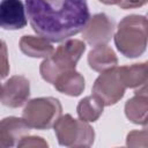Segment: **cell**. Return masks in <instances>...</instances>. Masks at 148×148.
I'll use <instances>...</instances> for the list:
<instances>
[{
    "label": "cell",
    "instance_id": "obj_9",
    "mask_svg": "<svg viewBox=\"0 0 148 148\" xmlns=\"http://www.w3.org/2000/svg\"><path fill=\"white\" fill-rule=\"evenodd\" d=\"M27 23L25 7L21 0L0 1V28L5 30H20Z\"/></svg>",
    "mask_w": 148,
    "mask_h": 148
},
{
    "label": "cell",
    "instance_id": "obj_16",
    "mask_svg": "<svg viewBox=\"0 0 148 148\" xmlns=\"http://www.w3.org/2000/svg\"><path fill=\"white\" fill-rule=\"evenodd\" d=\"M103 102L97 96L91 95L82 98L76 106V112L81 120L87 123H94L101 117V114L103 113Z\"/></svg>",
    "mask_w": 148,
    "mask_h": 148
},
{
    "label": "cell",
    "instance_id": "obj_8",
    "mask_svg": "<svg viewBox=\"0 0 148 148\" xmlns=\"http://www.w3.org/2000/svg\"><path fill=\"white\" fill-rule=\"evenodd\" d=\"M30 96V82L23 75L9 77L0 89V102L8 108L22 106Z\"/></svg>",
    "mask_w": 148,
    "mask_h": 148
},
{
    "label": "cell",
    "instance_id": "obj_6",
    "mask_svg": "<svg viewBox=\"0 0 148 148\" xmlns=\"http://www.w3.org/2000/svg\"><path fill=\"white\" fill-rule=\"evenodd\" d=\"M125 89L126 87L119 76L117 66L102 72L92 86L94 95L97 96L106 106H111L119 102L125 94Z\"/></svg>",
    "mask_w": 148,
    "mask_h": 148
},
{
    "label": "cell",
    "instance_id": "obj_17",
    "mask_svg": "<svg viewBox=\"0 0 148 148\" xmlns=\"http://www.w3.org/2000/svg\"><path fill=\"white\" fill-rule=\"evenodd\" d=\"M148 132L147 130L142 131H132L127 134L126 145L128 147H147L148 145Z\"/></svg>",
    "mask_w": 148,
    "mask_h": 148
},
{
    "label": "cell",
    "instance_id": "obj_19",
    "mask_svg": "<svg viewBox=\"0 0 148 148\" xmlns=\"http://www.w3.org/2000/svg\"><path fill=\"white\" fill-rule=\"evenodd\" d=\"M17 147L22 148V147H34V148H46L49 145L47 142L40 138V136H29V135H25L23 136L16 145Z\"/></svg>",
    "mask_w": 148,
    "mask_h": 148
},
{
    "label": "cell",
    "instance_id": "obj_5",
    "mask_svg": "<svg viewBox=\"0 0 148 148\" xmlns=\"http://www.w3.org/2000/svg\"><path fill=\"white\" fill-rule=\"evenodd\" d=\"M53 127L60 146L90 147L94 143V128L87 121L75 119L68 113L60 116Z\"/></svg>",
    "mask_w": 148,
    "mask_h": 148
},
{
    "label": "cell",
    "instance_id": "obj_21",
    "mask_svg": "<svg viewBox=\"0 0 148 148\" xmlns=\"http://www.w3.org/2000/svg\"><path fill=\"white\" fill-rule=\"evenodd\" d=\"M101 1L102 3H105V5H118L119 0H98Z\"/></svg>",
    "mask_w": 148,
    "mask_h": 148
},
{
    "label": "cell",
    "instance_id": "obj_14",
    "mask_svg": "<svg viewBox=\"0 0 148 148\" xmlns=\"http://www.w3.org/2000/svg\"><path fill=\"white\" fill-rule=\"evenodd\" d=\"M88 64L92 71L102 73L116 67L118 65V58L110 46L98 45L88 53Z\"/></svg>",
    "mask_w": 148,
    "mask_h": 148
},
{
    "label": "cell",
    "instance_id": "obj_15",
    "mask_svg": "<svg viewBox=\"0 0 148 148\" xmlns=\"http://www.w3.org/2000/svg\"><path fill=\"white\" fill-rule=\"evenodd\" d=\"M118 71L119 76L126 88H140L147 83V62L121 66L118 67Z\"/></svg>",
    "mask_w": 148,
    "mask_h": 148
},
{
    "label": "cell",
    "instance_id": "obj_10",
    "mask_svg": "<svg viewBox=\"0 0 148 148\" xmlns=\"http://www.w3.org/2000/svg\"><path fill=\"white\" fill-rule=\"evenodd\" d=\"M30 126L23 118L6 117L0 120V148L16 146L30 132Z\"/></svg>",
    "mask_w": 148,
    "mask_h": 148
},
{
    "label": "cell",
    "instance_id": "obj_4",
    "mask_svg": "<svg viewBox=\"0 0 148 148\" xmlns=\"http://www.w3.org/2000/svg\"><path fill=\"white\" fill-rule=\"evenodd\" d=\"M62 113V106L58 98L38 97L28 101L23 109L22 118L31 128L49 130L54 126Z\"/></svg>",
    "mask_w": 148,
    "mask_h": 148
},
{
    "label": "cell",
    "instance_id": "obj_22",
    "mask_svg": "<svg viewBox=\"0 0 148 148\" xmlns=\"http://www.w3.org/2000/svg\"><path fill=\"white\" fill-rule=\"evenodd\" d=\"M0 89H1V86H0Z\"/></svg>",
    "mask_w": 148,
    "mask_h": 148
},
{
    "label": "cell",
    "instance_id": "obj_2",
    "mask_svg": "<svg viewBox=\"0 0 148 148\" xmlns=\"http://www.w3.org/2000/svg\"><path fill=\"white\" fill-rule=\"evenodd\" d=\"M118 51L126 58L140 57L147 47V18L143 15H127L118 24L113 36Z\"/></svg>",
    "mask_w": 148,
    "mask_h": 148
},
{
    "label": "cell",
    "instance_id": "obj_11",
    "mask_svg": "<svg viewBox=\"0 0 148 148\" xmlns=\"http://www.w3.org/2000/svg\"><path fill=\"white\" fill-rule=\"evenodd\" d=\"M135 95L130 98L125 104V114L128 120L138 125H147L148 114V98L147 86L140 87L134 91Z\"/></svg>",
    "mask_w": 148,
    "mask_h": 148
},
{
    "label": "cell",
    "instance_id": "obj_13",
    "mask_svg": "<svg viewBox=\"0 0 148 148\" xmlns=\"http://www.w3.org/2000/svg\"><path fill=\"white\" fill-rule=\"evenodd\" d=\"M52 84L59 92L74 97L81 95L86 87L84 77L75 69L59 74Z\"/></svg>",
    "mask_w": 148,
    "mask_h": 148
},
{
    "label": "cell",
    "instance_id": "obj_18",
    "mask_svg": "<svg viewBox=\"0 0 148 148\" xmlns=\"http://www.w3.org/2000/svg\"><path fill=\"white\" fill-rule=\"evenodd\" d=\"M9 61H8V51L6 43L0 39V80L5 79L9 74Z\"/></svg>",
    "mask_w": 148,
    "mask_h": 148
},
{
    "label": "cell",
    "instance_id": "obj_20",
    "mask_svg": "<svg viewBox=\"0 0 148 148\" xmlns=\"http://www.w3.org/2000/svg\"><path fill=\"white\" fill-rule=\"evenodd\" d=\"M148 0H119L118 6L121 9H132V8H139L147 3Z\"/></svg>",
    "mask_w": 148,
    "mask_h": 148
},
{
    "label": "cell",
    "instance_id": "obj_1",
    "mask_svg": "<svg viewBox=\"0 0 148 148\" xmlns=\"http://www.w3.org/2000/svg\"><path fill=\"white\" fill-rule=\"evenodd\" d=\"M32 30L53 43L69 39L90 18L87 0H25Z\"/></svg>",
    "mask_w": 148,
    "mask_h": 148
},
{
    "label": "cell",
    "instance_id": "obj_12",
    "mask_svg": "<svg viewBox=\"0 0 148 148\" xmlns=\"http://www.w3.org/2000/svg\"><path fill=\"white\" fill-rule=\"evenodd\" d=\"M18 45L22 53L31 58L45 59L49 58L54 51V47L51 44V42L42 36L37 37L31 35H24L21 37Z\"/></svg>",
    "mask_w": 148,
    "mask_h": 148
},
{
    "label": "cell",
    "instance_id": "obj_7",
    "mask_svg": "<svg viewBox=\"0 0 148 148\" xmlns=\"http://www.w3.org/2000/svg\"><path fill=\"white\" fill-rule=\"evenodd\" d=\"M113 34L114 23L104 13H98L90 16L82 30L83 39L91 46L106 45L113 37Z\"/></svg>",
    "mask_w": 148,
    "mask_h": 148
},
{
    "label": "cell",
    "instance_id": "obj_3",
    "mask_svg": "<svg viewBox=\"0 0 148 148\" xmlns=\"http://www.w3.org/2000/svg\"><path fill=\"white\" fill-rule=\"evenodd\" d=\"M86 51V44L80 39H67L60 44L53 53L45 58L40 66L39 73L44 81L53 83L57 76L64 72L75 69L77 61Z\"/></svg>",
    "mask_w": 148,
    "mask_h": 148
}]
</instances>
